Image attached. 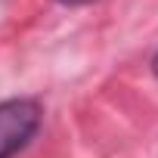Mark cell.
Returning a JSON list of instances; mask_svg holds the SVG:
<instances>
[{
    "label": "cell",
    "instance_id": "cell-1",
    "mask_svg": "<svg viewBox=\"0 0 158 158\" xmlns=\"http://www.w3.org/2000/svg\"><path fill=\"white\" fill-rule=\"evenodd\" d=\"M40 121H44V109L37 99L16 96L0 102V158L19 155L40 130Z\"/></svg>",
    "mask_w": 158,
    "mask_h": 158
},
{
    "label": "cell",
    "instance_id": "cell-2",
    "mask_svg": "<svg viewBox=\"0 0 158 158\" xmlns=\"http://www.w3.org/2000/svg\"><path fill=\"white\" fill-rule=\"evenodd\" d=\"M59 3H68V6H81V3H90V0H59Z\"/></svg>",
    "mask_w": 158,
    "mask_h": 158
},
{
    "label": "cell",
    "instance_id": "cell-3",
    "mask_svg": "<svg viewBox=\"0 0 158 158\" xmlns=\"http://www.w3.org/2000/svg\"><path fill=\"white\" fill-rule=\"evenodd\" d=\"M152 74H155V81H158V53L152 56Z\"/></svg>",
    "mask_w": 158,
    "mask_h": 158
}]
</instances>
